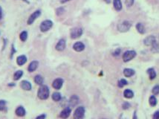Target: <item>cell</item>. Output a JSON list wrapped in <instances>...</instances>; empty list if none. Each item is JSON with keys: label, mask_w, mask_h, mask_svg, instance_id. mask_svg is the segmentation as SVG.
<instances>
[{"label": "cell", "mask_w": 159, "mask_h": 119, "mask_svg": "<svg viewBox=\"0 0 159 119\" xmlns=\"http://www.w3.org/2000/svg\"><path fill=\"white\" fill-rule=\"evenodd\" d=\"M50 94L49 88L46 85H42L39 88L37 92V96L40 100H46L48 99Z\"/></svg>", "instance_id": "1"}, {"label": "cell", "mask_w": 159, "mask_h": 119, "mask_svg": "<svg viewBox=\"0 0 159 119\" xmlns=\"http://www.w3.org/2000/svg\"><path fill=\"white\" fill-rule=\"evenodd\" d=\"M85 112H86V109L84 106H78L74 112L73 118L74 119H83L85 115Z\"/></svg>", "instance_id": "2"}, {"label": "cell", "mask_w": 159, "mask_h": 119, "mask_svg": "<svg viewBox=\"0 0 159 119\" xmlns=\"http://www.w3.org/2000/svg\"><path fill=\"white\" fill-rule=\"evenodd\" d=\"M53 26V22L51 20H47L43 21L40 25H39V29L42 32H46L51 29Z\"/></svg>", "instance_id": "3"}, {"label": "cell", "mask_w": 159, "mask_h": 119, "mask_svg": "<svg viewBox=\"0 0 159 119\" xmlns=\"http://www.w3.org/2000/svg\"><path fill=\"white\" fill-rule=\"evenodd\" d=\"M83 32V30L81 28H74L71 30V32H70L71 38L75 40L80 37L82 36Z\"/></svg>", "instance_id": "4"}, {"label": "cell", "mask_w": 159, "mask_h": 119, "mask_svg": "<svg viewBox=\"0 0 159 119\" xmlns=\"http://www.w3.org/2000/svg\"><path fill=\"white\" fill-rule=\"evenodd\" d=\"M132 24L129 21H123L117 25V29L121 32H126L130 29Z\"/></svg>", "instance_id": "5"}, {"label": "cell", "mask_w": 159, "mask_h": 119, "mask_svg": "<svg viewBox=\"0 0 159 119\" xmlns=\"http://www.w3.org/2000/svg\"><path fill=\"white\" fill-rule=\"evenodd\" d=\"M136 56V52L135 51H126L123 55V59L125 63H127L132 59Z\"/></svg>", "instance_id": "6"}, {"label": "cell", "mask_w": 159, "mask_h": 119, "mask_svg": "<svg viewBox=\"0 0 159 119\" xmlns=\"http://www.w3.org/2000/svg\"><path fill=\"white\" fill-rule=\"evenodd\" d=\"M40 15H41V10H35L34 13H33L32 14L29 16L28 20V21H27L28 25H32V24L34 23V21L37 20V19L38 18Z\"/></svg>", "instance_id": "7"}, {"label": "cell", "mask_w": 159, "mask_h": 119, "mask_svg": "<svg viewBox=\"0 0 159 119\" xmlns=\"http://www.w3.org/2000/svg\"><path fill=\"white\" fill-rule=\"evenodd\" d=\"M71 112H72V109L69 106H67L62 110V112L60 114V117L63 119H66L70 116Z\"/></svg>", "instance_id": "8"}, {"label": "cell", "mask_w": 159, "mask_h": 119, "mask_svg": "<svg viewBox=\"0 0 159 119\" xmlns=\"http://www.w3.org/2000/svg\"><path fill=\"white\" fill-rule=\"evenodd\" d=\"M63 82H64V80L62 78H57V79H55L53 81L52 86H53V88L57 89V90L60 89L62 88V86H63Z\"/></svg>", "instance_id": "9"}, {"label": "cell", "mask_w": 159, "mask_h": 119, "mask_svg": "<svg viewBox=\"0 0 159 119\" xmlns=\"http://www.w3.org/2000/svg\"><path fill=\"white\" fill-rule=\"evenodd\" d=\"M73 49L77 52L83 51L85 49V45L83 44L82 42H77L73 45Z\"/></svg>", "instance_id": "10"}, {"label": "cell", "mask_w": 159, "mask_h": 119, "mask_svg": "<svg viewBox=\"0 0 159 119\" xmlns=\"http://www.w3.org/2000/svg\"><path fill=\"white\" fill-rule=\"evenodd\" d=\"M20 86L22 89L23 90H25V91H30L32 89L31 84L28 80H22L20 84Z\"/></svg>", "instance_id": "11"}, {"label": "cell", "mask_w": 159, "mask_h": 119, "mask_svg": "<svg viewBox=\"0 0 159 119\" xmlns=\"http://www.w3.org/2000/svg\"><path fill=\"white\" fill-rule=\"evenodd\" d=\"M155 42H156V40H155L154 36H149V37H146L144 40V44L147 46H152Z\"/></svg>", "instance_id": "12"}, {"label": "cell", "mask_w": 159, "mask_h": 119, "mask_svg": "<svg viewBox=\"0 0 159 119\" xmlns=\"http://www.w3.org/2000/svg\"><path fill=\"white\" fill-rule=\"evenodd\" d=\"M66 40L64 39H61L59 40V42L57 43V44L56 45V49L59 51H62L63 50L66 49Z\"/></svg>", "instance_id": "13"}, {"label": "cell", "mask_w": 159, "mask_h": 119, "mask_svg": "<svg viewBox=\"0 0 159 119\" xmlns=\"http://www.w3.org/2000/svg\"><path fill=\"white\" fill-rule=\"evenodd\" d=\"M39 66V62L37 60H34L32 61L30 64H29L28 67V71L29 72H34L35 70L38 68Z\"/></svg>", "instance_id": "14"}, {"label": "cell", "mask_w": 159, "mask_h": 119, "mask_svg": "<svg viewBox=\"0 0 159 119\" xmlns=\"http://www.w3.org/2000/svg\"><path fill=\"white\" fill-rule=\"evenodd\" d=\"M15 113L19 117H23L26 114V111H25V109L22 106H19L16 109Z\"/></svg>", "instance_id": "15"}, {"label": "cell", "mask_w": 159, "mask_h": 119, "mask_svg": "<svg viewBox=\"0 0 159 119\" xmlns=\"http://www.w3.org/2000/svg\"><path fill=\"white\" fill-rule=\"evenodd\" d=\"M78 103H79V98H78L77 95L74 94V95H72V96L70 98L69 104H70L71 106H75Z\"/></svg>", "instance_id": "16"}, {"label": "cell", "mask_w": 159, "mask_h": 119, "mask_svg": "<svg viewBox=\"0 0 159 119\" xmlns=\"http://www.w3.org/2000/svg\"><path fill=\"white\" fill-rule=\"evenodd\" d=\"M26 62H27V57H26L25 55H20L16 59V63L20 66L25 64Z\"/></svg>", "instance_id": "17"}, {"label": "cell", "mask_w": 159, "mask_h": 119, "mask_svg": "<svg viewBox=\"0 0 159 119\" xmlns=\"http://www.w3.org/2000/svg\"><path fill=\"white\" fill-rule=\"evenodd\" d=\"M34 82H35V84H37L39 86H42V85H43L44 83L43 78L41 75L37 74L34 77Z\"/></svg>", "instance_id": "18"}, {"label": "cell", "mask_w": 159, "mask_h": 119, "mask_svg": "<svg viewBox=\"0 0 159 119\" xmlns=\"http://www.w3.org/2000/svg\"><path fill=\"white\" fill-rule=\"evenodd\" d=\"M123 96L125 97L126 98L130 99V98H133L134 93H133V92H132L131 89H125L124 92H123Z\"/></svg>", "instance_id": "19"}, {"label": "cell", "mask_w": 159, "mask_h": 119, "mask_svg": "<svg viewBox=\"0 0 159 119\" xmlns=\"http://www.w3.org/2000/svg\"><path fill=\"white\" fill-rule=\"evenodd\" d=\"M135 73V70L132 69H125L123 70V74L125 77H127V78H130L132 76H133Z\"/></svg>", "instance_id": "20"}, {"label": "cell", "mask_w": 159, "mask_h": 119, "mask_svg": "<svg viewBox=\"0 0 159 119\" xmlns=\"http://www.w3.org/2000/svg\"><path fill=\"white\" fill-rule=\"evenodd\" d=\"M113 5H114V8L116 10L119 11L122 9V3H121V0H114Z\"/></svg>", "instance_id": "21"}, {"label": "cell", "mask_w": 159, "mask_h": 119, "mask_svg": "<svg viewBox=\"0 0 159 119\" xmlns=\"http://www.w3.org/2000/svg\"><path fill=\"white\" fill-rule=\"evenodd\" d=\"M147 73H148L149 76H150V80H154L156 78V72H155L154 69H152V68L149 69L147 70Z\"/></svg>", "instance_id": "22"}, {"label": "cell", "mask_w": 159, "mask_h": 119, "mask_svg": "<svg viewBox=\"0 0 159 119\" xmlns=\"http://www.w3.org/2000/svg\"><path fill=\"white\" fill-rule=\"evenodd\" d=\"M22 75H23V72L22 70H18L14 74V80H18L22 77Z\"/></svg>", "instance_id": "23"}, {"label": "cell", "mask_w": 159, "mask_h": 119, "mask_svg": "<svg viewBox=\"0 0 159 119\" xmlns=\"http://www.w3.org/2000/svg\"><path fill=\"white\" fill-rule=\"evenodd\" d=\"M61 98H62V96H61V94L60 92H54L53 94H52V99L54 101H56V102L60 101L61 100Z\"/></svg>", "instance_id": "24"}, {"label": "cell", "mask_w": 159, "mask_h": 119, "mask_svg": "<svg viewBox=\"0 0 159 119\" xmlns=\"http://www.w3.org/2000/svg\"><path fill=\"white\" fill-rule=\"evenodd\" d=\"M136 28H137V30H138V31L140 33V34H144L145 33V28H144V25L142 24V23H138L137 25H136Z\"/></svg>", "instance_id": "25"}, {"label": "cell", "mask_w": 159, "mask_h": 119, "mask_svg": "<svg viewBox=\"0 0 159 119\" xmlns=\"http://www.w3.org/2000/svg\"><path fill=\"white\" fill-rule=\"evenodd\" d=\"M19 38L22 42L26 41L27 38H28V32L26 31H23L22 32H21V34H19Z\"/></svg>", "instance_id": "26"}, {"label": "cell", "mask_w": 159, "mask_h": 119, "mask_svg": "<svg viewBox=\"0 0 159 119\" xmlns=\"http://www.w3.org/2000/svg\"><path fill=\"white\" fill-rule=\"evenodd\" d=\"M149 103H150L151 106H155L157 104V99L154 95L150 96V99H149Z\"/></svg>", "instance_id": "27"}, {"label": "cell", "mask_w": 159, "mask_h": 119, "mask_svg": "<svg viewBox=\"0 0 159 119\" xmlns=\"http://www.w3.org/2000/svg\"><path fill=\"white\" fill-rule=\"evenodd\" d=\"M127 84H128V82H127V80L126 79L120 80L118 81V84H117L118 86H119L120 88H123V87H124V86H126Z\"/></svg>", "instance_id": "28"}, {"label": "cell", "mask_w": 159, "mask_h": 119, "mask_svg": "<svg viewBox=\"0 0 159 119\" xmlns=\"http://www.w3.org/2000/svg\"><path fill=\"white\" fill-rule=\"evenodd\" d=\"M7 102L5 100H0V111H4L6 108Z\"/></svg>", "instance_id": "29"}, {"label": "cell", "mask_w": 159, "mask_h": 119, "mask_svg": "<svg viewBox=\"0 0 159 119\" xmlns=\"http://www.w3.org/2000/svg\"><path fill=\"white\" fill-rule=\"evenodd\" d=\"M152 94H159V85H156L152 88Z\"/></svg>", "instance_id": "30"}, {"label": "cell", "mask_w": 159, "mask_h": 119, "mask_svg": "<svg viewBox=\"0 0 159 119\" xmlns=\"http://www.w3.org/2000/svg\"><path fill=\"white\" fill-rule=\"evenodd\" d=\"M63 12H64V8H57L56 10V14H57V16L63 14Z\"/></svg>", "instance_id": "31"}, {"label": "cell", "mask_w": 159, "mask_h": 119, "mask_svg": "<svg viewBox=\"0 0 159 119\" xmlns=\"http://www.w3.org/2000/svg\"><path fill=\"white\" fill-rule=\"evenodd\" d=\"M125 3L128 7H130L134 4V0H125Z\"/></svg>", "instance_id": "32"}, {"label": "cell", "mask_w": 159, "mask_h": 119, "mask_svg": "<svg viewBox=\"0 0 159 119\" xmlns=\"http://www.w3.org/2000/svg\"><path fill=\"white\" fill-rule=\"evenodd\" d=\"M129 106H130V104H129L128 102H125V103H123V105H122V107H123V109H129Z\"/></svg>", "instance_id": "33"}, {"label": "cell", "mask_w": 159, "mask_h": 119, "mask_svg": "<svg viewBox=\"0 0 159 119\" xmlns=\"http://www.w3.org/2000/svg\"><path fill=\"white\" fill-rule=\"evenodd\" d=\"M152 119H159V111H156L153 114Z\"/></svg>", "instance_id": "34"}, {"label": "cell", "mask_w": 159, "mask_h": 119, "mask_svg": "<svg viewBox=\"0 0 159 119\" xmlns=\"http://www.w3.org/2000/svg\"><path fill=\"white\" fill-rule=\"evenodd\" d=\"M45 118H46V115L42 114L39 115V116H37V117L36 118V119H45Z\"/></svg>", "instance_id": "35"}, {"label": "cell", "mask_w": 159, "mask_h": 119, "mask_svg": "<svg viewBox=\"0 0 159 119\" xmlns=\"http://www.w3.org/2000/svg\"><path fill=\"white\" fill-rule=\"evenodd\" d=\"M120 52H121V49H117L114 52V54H113V55H115V56H118L119 54H120Z\"/></svg>", "instance_id": "36"}, {"label": "cell", "mask_w": 159, "mask_h": 119, "mask_svg": "<svg viewBox=\"0 0 159 119\" xmlns=\"http://www.w3.org/2000/svg\"><path fill=\"white\" fill-rule=\"evenodd\" d=\"M15 51H16V50H15L14 46V45H12V51H11V56H10V57H12V56L14 55V53Z\"/></svg>", "instance_id": "37"}, {"label": "cell", "mask_w": 159, "mask_h": 119, "mask_svg": "<svg viewBox=\"0 0 159 119\" xmlns=\"http://www.w3.org/2000/svg\"><path fill=\"white\" fill-rule=\"evenodd\" d=\"M2 9L0 7V20H2Z\"/></svg>", "instance_id": "38"}, {"label": "cell", "mask_w": 159, "mask_h": 119, "mask_svg": "<svg viewBox=\"0 0 159 119\" xmlns=\"http://www.w3.org/2000/svg\"><path fill=\"white\" fill-rule=\"evenodd\" d=\"M68 1H71V0H60V2L61 3H66V2H67Z\"/></svg>", "instance_id": "39"}, {"label": "cell", "mask_w": 159, "mask_h": 119, "mask_svg": "<svg viewBox=\"0 0 159 119\" xmlns=\"http://www.w3.org/2000/svg\"><path fill=\"white\" fill-rule=\"evenodd\" d=\"M103 1H104L105 2H106L107 4H109V3L111 2V0H103Z\"/></svg>", "instance_id": "40"}, {"label": "cell", "mask_w": 159, "mask_h": 119, "mask_svg": "<svg viewBox=\"0 0 159 119\" xmlns=\"http://www.w3.org/2000/svg\"><path fill=\"white\" fill-rule=\"evenodd\" d=\"M8 86H15V84H14V83H10Z\"/></svg>", "instance_id": "41"}, {"label": "cell", "mask_w": 159, "mask_h": 119, "mask_svg": "<svg viewBox=\"0 0 159 119\" xmlns=\"http://www.w3.org/2000/svg\"><path fill=\"white\" fill-rule=\"evenodd\" d=\"M133 119H137V117H136V112H134V115H133Z\"/></svg>", "instance_id": "42"}, {"label": "cell", "mask_w": 159, "mask_h": 119, "mask_svg": "<svg viewBox=\"0 0 159 119\" xmlns=\"http://www.w3.org/2000/svg\"><path fill=\"white\" fill-rule=\"evenodd\" d=\"M22 1H24V2H25L26 3H28V4H29V2H28V1H27V0H22Z\"/></svg>", "instance_id": "43"}, {"label": "cell", "mask_w": 159, "mask_h": 119, "mask_svg": "<svg viewBox=\"0 0 159 119\" xmlns=\"http://www.w3.org/2000/svg\"><path fill=\"white\" fill-rule=\"evenodd\" d=\"M103 119H105V118H103Z\"/></svg>", "instance_id": "44"}]
</instances>
